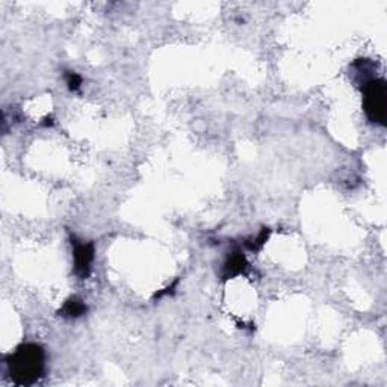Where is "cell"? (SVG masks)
<instances>
[{"label":"cell","instance_id":"6da1fadb","mask_svg":"<svg viewBox=\"0 0 387 387\" xmlns=\"http://www.w3.org/2000/svg\"><path fill=\"white\" fill-rule=\"evenodd\" d=\"M5 366L15 386H32L44 376L46 351L39 343H22L5 357Z\"/></svg>","mask_w":387,"mask_h":387},{"label":"cell","instance_id":"7a4b0ae2","mask_svg":"<svg viewBox=\"0 0 387 387\" xmlns=\"http://www.w3.org/2000/svg\"><path fill=\"white\" fill-rule=\"evenodd\" d=\"M362 105L368 122L386 126L387 120V85L383 77H371L362 82Z\"/></svg>","mask_w":387,"mask_h":387},{"label":"cell","instance_id":"3957f363","mask_svg":"<svg viewBox=\"0 0 387 387\" xmlns=\"http://www.w3.org/2000/svg\"><path fill=\"white\" fill-rule=\"evenodd\" d=\"M72 247L74 274L79 280H85L93 271V263L96 257L94 244L77 240L74 235H72Z\"/></svg>","mask_w":387,"mask_h":387},{"label":"cell","instance_id":"277c9868","mask_svg":"<svg viewBox=\"0 0 387 387\" xmlns=\"http://www.w3.org/2000/svg\"><path fill=\"white\" fill-rule=\"evenodd\" d=\"M248 270V261L247 256L244 254L242 250L240 248H235L233 251L229 253V256L225 257V261L223 263V270H221V279L225 280H232L237 275L245 274Z\"/></svg>","mask_w":387,"mask_h":387},{"label":"cell","instance_id":"5b68a950","mask_svg":"<svg viewBox=\"0 0 387 387\" xmlns=\"http://www.w3.org/2000/svg\"><path fill=\"white\" fill-rule=\"evenodd\" d=\"M88 312V306L86 303L79 299V296H72L68 299L64 306L59 309V316L65 317V320H77V317H82Z\"/></svg>","mask_w":387,"mask_h":387},{"label":"cell","instance_id":"8992f818","mask_svg":"<svg viewBox=\"0 0 387 387\" xmlns=\"http://www.w3.org/2000/svg\"><path fill=\"white\" fill-rule=\"evenodd\" d=\"M270 235H271V230L268 229V227H263V229H262L259 233H257L256 236L250 237V240H245V241H244V245H245L250 251H254V253L261 251L262 248H263V245L266 244V241L270 240Z\"/></svg>","mask_w":387,"mask_h":387},{"label":"cell","instance_id":"52a82bcc","mask_svg":"<svg viewBox=\"0 0 387 387\" xmlns=\"http://www.w3.org/2000/svg\"><path fill=\"white\" fill-rule=\"evenodd\" d=\"M65 82H67L68 89L74 93L82 86V77L79 76L76 72H65Z\"/></svg>","mask_w":387,"mask_h":387}]
</instances>
